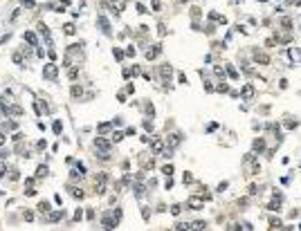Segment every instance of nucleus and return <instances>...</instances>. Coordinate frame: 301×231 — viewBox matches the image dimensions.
<instances>
[{"label":"nucleus","mask_w":301,"mask_h":231,"mask_svg":"<svg viewBox=\"0 0 301 231\" xmlns=\"http://www.w3.org/2000/svg\"><path fill=\"white\" fill-rule=\"evenodd\" d=\"M119 218H121V211H115V213H110V215H103V220H101L103 229H117Z\"/></svg>","instance_id":"obj_1"},{"label":"nucleus","mask_w":301,"mask_h":231,"mask_svg":"<svg viewBox=\"0 0 301 231\" xmlns=\"http://www.w3.org/2000/svg\"><path fill=\"white\" fill-rule=\"evenodd\" d=\"M56 76H59V65H54V63H47L43 67V79H47V81H54Z\"/></svg>","instance_id":"obj_2"},{"label":"nucleus","mask_w":301,"mask_h":231,"mask_svg":"<svg viewBox=\"0 0 301 231\" xmlns=\"http://www.w3.org/2000/svg\"><path fill=\"white\" fill-rule=\"evenodd\" d=\"M95 148L101 150V159L108 157V150H110V141H106L103 137H95Z\"/></svg>","instance_id":"obj_3"},{"label":"nucleus","mask_w":301,"mask_h":231,"mask_svg":"<svg viewBox=\"0 0 301 231\" xmlns=\"http://www.w3.org/2000/svg\"><path fill=\"white\" fill-rule=\"evenodd\" d=\"M254 94H256V88H254L252 83L243 85V90H240V99H243V101H252V99H254Z\"/></svg>","instance_id":"obj_4"},{"label":"nucleus","mask_w":301,"mask_h":231,"mask_svg":"<svg viewBox=\"0 0 301 231\" xmlns=\"http://www.w3.org/2000/svg\"><path fill=\"white\" fill-rule=\"evenodd\" d=\"M186 207L193 209V211H200V209L204 207V198H195V195H191L189 200H186Z\"/></svg>","instance_id":"obj_5"},{"label":"nucleus","mask_w":301,"mask_h":231,"mask_svg":"<svg viewBox=\"0 0 301 231\" xmlns=\"http://www.w3.org/2000/svg\"><path fill=\"white\" fill-rule=\"evenodd\" d=\"M159 76H162V81L164 83H171V76H173V67L171 65H159Z\"/></svg>","instance_id":"obj_6"},{"label":"nucleus","mask_w":301,"mask_h":231,"mask_svg":"<svg viewBox=\"0 0 301 231\" xmlns=\"http://www.w3.org/2000/svg\"><path fill=\"white\" fill-rule=\"evenodd\" d=\"M162 150H164L162 137H153V139H150V153H153V155H157V153H162Z\"/></svg>","instance_id":"obj_7"},{"label":"nucleus","mask_w":301,"mask_h":231,"mask_svg":"<svg viewBox=\"0 0 301 231\" xmlns=\"http://www.w3.org/2000/svg\"><path fill=\"white\" fill-rule=\"evenodd\" d=\"M97 23H99V27H101V32H103V34H110V23H108V18L103 16V14L97 16Z\"/></svg>","instance_id":"obj_8"},{"label":"nucleus","mask_w":301,"mask_h":231,"mask_svg":"<svg viewBox=\"0 0 301 231\" xmlns=\"http://www.w3.org/2000/svg\"><path fill=\"white\" fill-rule=\"evenodd\" d=\"M139 164L144 168H153V157H148V153H142L139 155Z\"/></svg>","instance_id":"obj_9"},{"label":"nucleus","mask_w":301,"mask_h":231,"mask_svg":"<svg viewBox=\"0 0 301 231\" xmlns=\"http://www.w3.org/2000/svg\"><path fill=\"white\" fill-rule=\"evenodd\" d=\"M254 61L261 63V65H267V63H270V56L263 54V52H254Z\"/></svg>","instance_id":"obj_10"},{"label":"nucleus","mask_w":301,"mask_h":231,"mask_svg":"<svg viewBox=\"0 0 301 231\" xmlns=\"http://www.w3.org/2000/svg\"><path fill=\"white\" fill-rule=\"evenodd\" d=\"M23 38H25V43H29L32 47L38 45V41H36V34H34V32H25V34H23Z\"/></svg>","instance_id":"obj_11"},{"label":"nucleus","mask_w":301,"mask_h":231,"mask_svg":"<svg viewBox=\"0 0 301 231\" xmlns=\"http://www.w3.org/2000/svg\"><path fill=\"white\" fill-rule=\"evenodd\" d=\"M159 52H162V45H153V47H150V50L146 52V59H148V61H153Z\"/></svg>","instance_id":"obj_12"},{"label":"nucleus","mask_w":301,"mask_h":231,"mask_svg":"<svg viewBox=\"0 0 301 231\" xmlns=\"http://www.w3.org/2000/svg\"><path fill=\"white\" fill-rule=\"evenodd\" d=\"M61 218H63V211L56 209V211H52V213H47V222H59Z\"/></svg>","instance_id":"obj_13"},{"label":"nucleus","mask_w":301,"mask_h":231,"mask_svg":"<svg viewBox=\"0 0 301 231\" xmlns=\"http://www.w3.org/2000/svg\"><path fill=\"white\" fill-rule=\"evenodd\" d=\"M7 114H11V117H20L23 108H20V105H7Z\"/></svg>","instance_id":"obj_14"},{"label":"nucleus","mask_w":301,"mask_h":231,"mask_svg":"<svg viewBox=\"0 0 301 231\" xmlns=\"http://www.w3.org/2000/svg\"><path fill=\"white\" fill-rule=\"evenodd\" d=\"M209 20H213V23H220V25H225V23H227V18H225V16H220V14H216V11H211V14H209Z\"/></svg>","instance_id":"obj_15"},{"label":"nucleus","mask_w":301,"mask_h":231,"mask_svg":"<svg viewBox=\"0 0 301 231\" xmlns=\"http://www.w3.org/2000/svg\"><path fill=\"white\" fill-rule=\"evenodd\" d=\"M112 128V121H106V123H99V128H97V132L99 135H103V132H108Z\"/></svg>","instance_id":"obj_16"},{"label":"nucleus","mask_w":301,"mask_h":231,"mask_svg":"<svg viewBox=\"0 0 301 231\" xmlns=\"http://www.w3.org/2000/svg\"><path fill=\"white\" fill-rule=\"evenodd\" d=\"M25 186H27V191H25L27 195H34V193H36V191H34V180H32V177L25 182Z\"/></svg>","instance_id":"obj_17"},{"label":"nucleus","mask_w":301,"mask_h":231,"mask_svg":"<svg viewBox=\"0 0 301 231\" xmlns=\"http://www.w3.org/2000/svg\"><path fill=\"white\" fill-rule=\"evenodd\" d=\"M254 150H258V153H263V150H265V141H263L261 137H258L256 141H254Z\"/></svg>","instance_id":"obj_18"},{"label":"nucleus","mask_w":301,"mask_h":231,"mask_svg":"<svg viewBox=\"0 0 301 231\" xmlns=\"http://www.w3.org/2000/svg\"><path fill=\"white\" fill-rule=\"evenodd\" d=\"M45 175H47V166H43V164H41L38 168H36V177H38V180H43Z\"/></svg>","instance_id":"obj_19"},{"label":"nucleus","mask_w":301,"mask_h":231,"mask_svg":"<svg viewBox=\"0 0 301 231\" xmlns=\"http://www.w3.org/2000/svg\"><path fill=\"white\" fill-rule=\"evenodd\" d=\"M68 76H70L72 81H74V79L79 76V70H77V67H72V65H70V67H68Z\"/></svg>","instance_id":"obj_20"},{"label":"nucleus","mask_w":301,"mask_h":231,"mask_svg":"<svg viewBox=\"0 0 301 231\" xmlns=\"http://www.w3.org/2000/svg\"><path fill=\"white\" fill-rule=\"evenodd\" d=\"M213 74L218 76V79H222V81H225V70H222L220 65H216V67H213Z\"/></svg>","instance_id":"obj_21"},{"label":"nucleus","mask_w":301,"mask_h":231,"mask_svg":"<svg viewBox=\"0 0 301 231\" xmlns=\"http://www.w3.org/2000/svg\"><path fill=\"white\" fill-rule=\"evenodd\" d=\"M81 94H83V90H81V85H74V88H72V97H74V99H79V97H81Z\"/></svg>","instance_id":"obj_22"},{"label":"nucleus","mask_w":301,"mask_h":231,"mask_svg":"<svg viewBox=\"0 0 301 231\" xmlns=\"http://www.w3.org/2000/svg\"><path fill=\"white\" fill-rule=\"evenodd\" d=\"M283 224H281V220H276V218H272L270 220V229H281Z\"/></svg>","instance_id":"obj_23"},{"label":"nucleus","mask_w":301,"mask_h":231,"mask_svg":"<svg viewBox=\"0 0 301 231\" xmlns=\"http://www.w3.org/2000/svg\"><path fill=\"white\" fill-rule=\"evenodd\" d=\"M38 211H41V213H47V211H50V202H41V204H38Z\"/></svg>","instance_id":"obj_24"},{"label":"nucleus","mask_w":301,"mask_h":231,"mask_svg":"<svg viewBox=\"0 0 301 231\" xmlns=\"http://www.w3.org/2000/svg\"><path fill=\"white\" fill-rule=\"evenodd\" d=\"M52 130H54L56 135H61V130H63V123H61V121H54V126H52Z\"/></svg>","instance_id":"obj_25"},{"label":"nucleus","mask_w":301,"mask_h":231,"mask_svg":"<svg viewBox=\"0 0 301 231\" xmlns=\"http://www.w3.org/2000/svg\"><path fill=\"white\" fill-rule=\"evenodd\" d=\"M63 32L68 34V36H72V34H74V25H72V23H68V25L63 27Z\"/></svg>","instance_id":"obj_26"},{"label":"nucleus","mask_w":301,"mask_h":231,"mask_svg":"<svg viewBox=\"0 0 301 231\" xmlns=\"http://www.w3.org/2000/svg\"><path fill=\"white\" fill-rule=\"evenodd\" d=\"M290 56H292L294 61H301V52L297 50V47H294V50H290Z\"/></svg>","instance_id":"obj_27"},{"label":"nucleus","mask_w":301,"mask_h":231,"mask_svg":"<svg viewBox=\"0 0 301 231\" xmlns=\"http://www.w3.org/2000/svg\"><path fill=\"white\" fill-rule=\"evenodd\" d=\"M227 74L231 76V79H238V72H236V70H234V67H231V65H227Z\"/></svg>","instance_id":"obj_28"},{"label":"nucleus","mask_w":301,"mask_h":231,"mask_svg":"<svg viewBox=\"0 0 301 231\" xmlns=\"http://www.w3.org/2000/svg\"><path fill=\"white\" fill-rule=\"evenodd\" d=\"M216 90H218V92H229V85L225 83V81H220V85H218Z\"/></svg>","instance_id":"obj_29"},{"label":"nucleus","mask_w":301,"mask_h":231,"mask_svg":"<svg viewBox=\"0 0 301 231\" xmlns=\"http://www.w3.org/2000/svg\"><path fill=\"white\" fill-rule=\"evenodd\" d=\"M281 25H283L285 29H290V27H292V20H290V18H281Z\"/></svg>","instance_id":"obj_30"},{"label":"nucleus","mask_w":301,"mask_h":231,"mask_svg":"<svg viewBox=\"0 0 301 231\" xmlns=\"http://www.w3.org/2000/svg\"><path fill=\"white\" fill-rule=\"evenodd\" d=\"M70 191H72V195H74V198H79V200L83 198V191H81V189H70Z\"/></svg>","instance_id":"obj_31"},{"label":"nucleus","mask_w":301,"mask_h":231,"mask_svg":"<svg viewBox=\"0 0 301 231\" xmlns=\"http://www.w3.org/2000/svg\"><path fill=\"white\" fill-rule=\"evenodd\" d=\"M23 218L27 220V222H32V220H34V213H32V211H25V213H23Z\"/></svg>","instance_id":"obj_32"},{"label":"nucleus","mask_w":301,"mask_h":231,"mask_svg":"<svg viewBox=\"0 0 301 231\" xmlns=\"http://www.w3.org/2000/svg\"><path fill=\"white\" fill-rule=\"evenodd\" d=\"M191 229H207V222H193Z\"/></svg>","instance_id":"obj_33"},{"label":"nucleus","mask_w":301,"mask_h":231,"mask_svg":"<svg viewBox=\"0 0 301 231\" xmlns=\"http://www.w3.org/2000/svg\"><path fill=\"white\" fill-rule=\"evenodd\" d=\"M162 173H164V175H171V173H173V166H171V164H166V166L162 168Z\"/></svg>","instance_id":"obj_34"},{"label":"nucleus","mask_w":301,"mask_h":231,"mask_svg":"<svg viewBox=\"0 0 301 231\" xmlns=\"http://www.w3.org/2000/svg\"><path fill=\"white\" fill-rule=\"evenodd\" d=\"M121 139H124V132H115V135H112V141H121Z\"/></svg>","instance_id":"obj_35"},{"label":"nucleus","mask_w":301,"mask_h":231,"mask_svg":"<svg viewBox=\"0 0 301 231\" xmlns=\"http://www.w3.org/2000/svg\"><path fill=\"white\" fill-rule=\"evenodd\" d=\"M191 182H193V175L191 173H184V184H191Z\"/></svg>","instance_id":"obj_36"},{"label":"nucleus","mask_w":301,"mask_h":231,"mask_svg":"<svg viewBox=\"0 0 301 231\" xmlns=\"http://www.w3.org/2000/svg\"><path fill=\"white\" fill-rule=\"evenodd\" d=\"M14 63H23V54H20V52L14 54Z\"/></svg>","instance_id":"obj_37"},{"label":"nucleus","mask_w":301,"mask_h":231,"mask_svg":"<svg viewBox=\"0 0 301 231\" xmlns=\"http://www.w3.org/2000/svg\"><path fill=\"white\" fill-rule=\"evenodd\" d=\"M180 211H182V209H180V204H173V207H171V213H173V215H177Z\"/></svg>","instance_id":"obj_38"},{"label":"nucleus","mask_w":301,"mask_h":231,"mask_svg":"<svg viewBox=\"0 0 301 231\" xmlns=\"http://www.w3.org/2000/svg\"><path fill=\"white\" fill-rule=\"evenodd\" d=\"M5 173H7V164H5V162H0V177H2Z\"/></svg>","instance_id":"obj_39"},{"label":"nucleus","mask_w":301,"mask_h":231,"mask_svg":"<svg viewBox=\"0 0 301 231\" xmlns=\"http://www.w3.org/2000/svg\"><path fill=\"white\" fill-rule=\"evenodd\" d=\"M23 5H25L27 9H34V0H23Z\"/></svg>","instance_id":"obj_40"},{"label":"nucleus","mask_w":301,"mask_h":231,"mask_svg":"<svg viewBox=\"0 0 301 231\" xmlns=\"http://www.w3.org/2000/svg\"><path fill=\"white\" fill-rule=\"evenodd\" d=\"M115 59L121 61V59H124V52H121V50H115Z\"/></svg>","instance_id":"obj_41"},{"label":"nucleus","mask_w":301,"mask_h":231,"mask_svg":"<svg viewBox=\"0 0 301 231\" xmlns=\"http://www.w3.org/2000/svg\"><path fill=\"white\" fill-rule=\"evenodd\" d=\"M191 16H193V18H198V16H200V9H198V7H193V9H191Z\"/></svg>","instance_id":"obj_42"},{"label":"nucleus","mask_w":301,"mask_h":231,"mask_svg":"<svg viewBox=\"0 0 301 231\" xmlns=\"http://www.w3.org/2000/svg\"><path fill=\"white\" fill-rule=\"evenodd\" d=\"M5 141H7V137H5V132L0 130V146H5Z\"/></svg>","instance_id":"obj_43"},{"label":"nucleus","mask_w":301,"mask_h":231,"mask_svg":"<svg viewBox=\"0 0 301 231\" xmlns=\"http://www.w3.org/2000/svg\"><path fill=\"white\" fill-rule=\"evenodd\" d=\"M137 11H139V14H148V11H146V7H144V5H137Z\"/></svg>","instance_id":"obj_44"},{"label":"nucleus","mask_w":301,"mask_h":231,"mask_svg":"<svg viewBox=\"0 0 301 231\" xmlns=\"http://www.w3.org/2000/svg\"><path fill=\"white\" fill-rule=\"evenodd\" d=\"M285 128H297V121H285Z\"/></svg>","instance_id":"obj_45"},{"label":"nucleus","mask_w":301,"mask_h":231,"mask_svg":"<svg viewBox=\"0 0 301 231\" xmlns=\"http://www.w3.org/2000/svg\"><path fill=\"white\" fill-rule=\"evenodd\" d=\"M144 128H146V130H153V123H150V121L146 119V121H144Z\"/></svg>","instance_id":"obj_46"},{"label":"nucleus","mask_w":301,"mask_h":231,"mask_svg":"<svg viewBox=\"0 0 301 231\" xmlns=\"http://www.w3.org/2000/svg\"><path fill=\"white\" fill-rule=\"evenodd\" d=\"M159 7H162V2H159V0H153V9H155V11H157Z\"/></svg>","instance_id":"obj_47"},{"label":"nucleus","mask_w":301,"mask_h":231,"mask_svg":"<svg viewBox=\"0 0 301 231\" xmlns=\"http://www.w3.org/2000/svg\"><path fill=\"white\" fill-rule=\"evenodd\" d=\"M180 2H186V0H180Z\"/></svg>","instance_id":"obj_48"}]
</instances>
